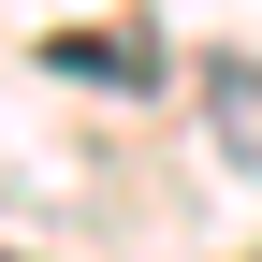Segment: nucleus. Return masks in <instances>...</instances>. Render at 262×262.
<instances>
[{"label": "nucleus", "mask_w": 262, "mask_h": 262, "mask_svg": "<svg viewBox=\"0 0 262 262\" xmlns=\"http://www.w3.org/2000/svg\"><path fill=\"white\" fill-rule=\"evenodd\" d=\"M204 131H219V160L262 175V58H204Z\"/></svg>", "instance_id": "f257e3e1"}, {"label": "nucleus", "mask_w": 262, "mask_h": 262, "mask_svg": "<svg viewBox=\"0 0 262 262\" xmlns=\"http://www.w3.org/2000/svg\"><path fill=\"white\" fill-rule=\"evenodd\" d=\"M44 58H58V73H102V88H146V73H160V44H146V29H58Z\"/></svg>", "instance_id": "f03ea898"}, {"label": "nucleus", "mask_w": 262, "mask_h": 262, "mask_svg": "<svg viewBox=\"0 0 262 262\" xmlns=\"http://www.w3.org/2000/svg\"><path fill=\"white\" fill-rule=\"evenodd\" d=\"M0 262H15V248H0Z\"/></svg>", "instance_id": "7ed1b4c3"}]
</instances>
